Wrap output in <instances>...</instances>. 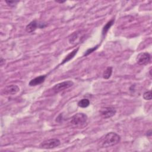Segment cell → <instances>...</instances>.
<instances>
[{"instance_id": "1", "label": "cell", "mask_w": 152, "mask_h": 152, "mask_svg": "<svg viewBox=\"0 0 152 152\" xmlns=\"http://www.w3.org/2000/svg\"><path fill=\"white\" fill-rule=\"evenodd\" d=\"M121 141V137L115 133L110 132L102 137L99 142L100 146L102 148H107L114 146Z\"/></svg>"}, {"instance_id": "2", "label": "cell", "mask_w": 152, "mask_h": 152, "mask_svg": "<svg viewBox=\"0 0 152 152\" xmlns=\"http://www.w3.org/2000/svg\"><path fill=\"white\" fill-rule=\"evenodd\" d=\"M61 144V141L58 139H51L43 141L41 143L39 147L41 148L52 149L58 147Z\"/></svg>"}, {"instance_id": "3", "label": "cell", "mask_w": 152, "mask_h": 152, "mask_svg": "<svg viewBox=\"0 0 152 152\" xmlns=\"http://www.w3.org/2000/svg\"><path fill=\"white\" fill-rule=\"evenodd\" d=\"M88 120V116L83 113H78L72 117L71 123L76 126H80L84 124Z\"/></svg>"}, {"instance_id": "4", "label": "cell", "mask_w": 152, "mask_h": 152, "mask_svg": "<svg viewBox=\"0 0 152 152\" xmlns=\"http://www.w3.org/2000/svg\"><path fill=\"white\" fill-rule=\"evenodd\" d=\"M73 84H74V83L70 80L63 81L62 83H59L58 84H55L52 88V90L55 93H58L64 90L70 88L71 87H72L73 86Z\"/></svg>"}, {"instance_id": "5", "label": "cell", "mask_w": 152, "mask_h": 152, "mask_svg": "<svg viewBox=\"0 0 152 152\" xmlns=\"http://www.w3.org/2000/svg\"><path fill=\"white\" fill-rule=\"evenodd\" d=\"M47 26V24L45 23L38 22L36 20H33L27 25L26 28V30L28 33H32L35 32L37 28L42 29L45 28Z\"/></svg>"}, {"instance_id": "6", "label": "cell", "mask_w": 152, "mask_h": 152, "mask_svg": "<svg viewBox=\"0 0 152 152\" xmlns=\"http://www.w3.org/2000/svg\"><path fill=\"white\" fill-rule=\"evenodd\" d=\"M116 110L113 107H105L102 108L100 113L102 118L108 119L114 116L116 114Z\"/></svg>"}, {"instance_id": "7", "label": "cell", "mask_w": 152, "mask_h": 152, "mask_svg": "<svg viewBox=\"0 0 152 152\" xmlns=\"http://www.w3.org/2000/svg\"><path fill=\"white\" fill-rule=\"evenodd\" d=\"M151 59L150 55L147 52H142L138 55L136 61L140 66H145L147 64Z\"/></svg>"}, {"instance_id": "8", "label": "cell", "mask_w": 152, "mask_h": 152, "mask_svg": "<svg viewBox=\"0 0 152 152\" xmlns=\"http://www.w3.org/2000/svg\"><path fill=\"white\" fill-rule=\"evenodd\" d=\"M20 91L19 87L17 85L12 84L7 86L4 89L3 92L6 95H14L17 94Z\"/></svg>"}, {"instance_id": "9", "label": "cell", "mask_w": 152, "mask_h": 152, "mask_svg": "<svg viewBox=\"0 0 152 152\" xmlns=\"http://www.w3.org/2000/svg\"><path fill=\"white\" fill-rule=\"evenodd\" d=\"M46 77H47L46 75H43V76H40L39 77H37L31 80L29 83V85L30 86H36L37 85H39L45 81Z\"/></svg>"}, {"instance_id": "10", "label": "cell", "mask_w": 152, "mask_h": 152, "mask_svg": "<svg viewBox=\"0 0 152 152\" xmlns=\"http://www.w3.org/2000/svg\"><path fill=\"white\" fill-rule=\"evenodd\" d=\"M78 49H79V48H77V49H74L72 52H71L70 54H69L66 57V58H65L63 59V61H62V62L61 63V65H62V64H65V63H66V62H69V61H70L71 59H72L75 57V55L77 54V53Z\"/></svg>"}, {"instance_id": "11", "label": "cell", "mask_w": 152, "mask_h": 152, "mask_svg": "<svg viewBox=\"0 0 152 152\" xmlns=\"http://www.w3.org/2000/svg\"><path fill=\"white\" fill-rule=\"evenodd\" d=\"M114 22H115V20L112 19L110 21H108V22L104 26V27L103 28V29H102V35L103 36H105L106 35V34L107 33L108 30L110 29V28L112 27V26L114 24Z\"/></svg>"}, {"instance_id": "12", "label": "cell", "mask_w": 152, "mask_h": 152, "mask_svg": "<svg viewBox=\"0 0 152 152\" xmlns=\"http://www.w3.org/2000/svg\"><path fill=\"white\" fill-rule=\"evenodd\" d=\"M112 74V67H108L103 73V77L105 79H109Z\"/></svg>"}, {"instance_id": "13", "label": "cell", "mask_w": 152, "mask_h": 152, "mask_svg": "<svg viewBox=\"0 0 152 152\" xmlns=\"http://www.w3.org/2000/svg\"><path fill=\"white\" fill-rule=\"evenodd\" d=\"M78 106L80 107H82V108H85V107H88L90 105V101L89 99H83L81 100H80L78 103H77Z\"/></svg>"}, {"instance_id": "14", "label": "cell", "mask_w": 152, "mask_h": 152, "mask_svg": "<svg viewBox=\"0 0 152 152\" xmlns=\"http://www.w3.org/2000/svg\"><path fill=\"white\" fill-rule=\"evenodd\" d=\"M99 45H96V46L95 47H93V48H91L88 49V50H87V51L85 52V53H84V57H85V56H88V55H90V54H92V52H93L95 51H96V50L98 48V47H99Z\"/></svg>"}, {"instance_id": "15", "label": "cell", "mask_w": 152, "mask_h": 152, "mask_svg": "<svg viewBox=\"0 0 152 152\" xmlns=\"http://www.w3.org/2000/svg\"><path fill=\"white\" fill-rule=\"evenodd\" d=\"M143 98L145 100H150L151 99V90H148V91L146 92L143 94Z\"/></svg>"}, {"instance_id": "16", "label": "cell", "mask_w": 152, "mask_h": 152, "mask_svg": "<svg viewBox=\"0 0 152 152\" xmlns=\"http://www.w3.org/2000/svg\"><path fill=\"white\" fill-rule=\"evenodd\" d=\"M18 2V1H6V3L10 6H14Z\"/></svg>"}, {"instance_id": "17", "label": "cell", "mask_w": 152, "mask_h": 152, "mask_svg": "<svg viewBox=\"0 0 152 152\" xmlns=\"http://www.w3.org/2000/svg\"><path fill=\"white\" fill-rule=\"evenodd\" d=\"M5 63V59H4L3 58H1V61H0V64H1V66H2L3 64Z\"/></svg>"}, {"instance_id": "18", "label": "cell", "mask_w": 152, "mask_h": 152, "mask_svg": "<svg viewBox=\"0 0 152 152\" xmlns=\"http://www.w3.org/2000/svg\"><path fill=\"white\" fill-rule=\"evenodd\" d=\"M147 136H148V137H150L151 136V129H150L149 131H148L147 132Z\"/></svg>"}, {"instance_id": "19", "label": "cell", "mask_w": 152, "mask_h": 152, "mask_svg": "<svg viewBox=\"0 0 152 152\" xmlns=\"http://www.w3.org/2000/svg\"><path fill=\"white\" fill-rule=\"evenodd\" d=\"M56 2L59 3H65V1H56Z\"/></svg>"}]
</instances>
